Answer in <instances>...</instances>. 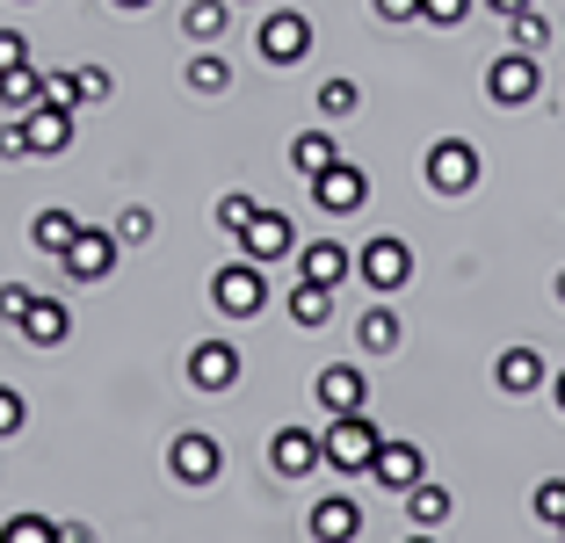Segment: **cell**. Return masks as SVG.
<instances>
[{
	"instance_id": "cell-1",
	"label": "cell",
	"mask_w": 565,
	"mask_h": 543,
	"mask_svg": "<svg viewBox=\"0 0 565 543\" xmlns=\"http://www.w3.org/2000/svg\"><path fill=\"white\" fill-rule=\"evenodd\" d=\"M211 305L225 319H254L268 305V268L262 262H225V268H211Z\"/></svg>"
},
{
	"instance_id": "cell-2",
	"label": "cell",
	"mask_w": 565,
	"mask_h": 543,
	"mask_svg": "<svg viewBox=\"0 0 565 543\" xmlns=\"http://www.w3.org/2000/svg\"><path fill=\"white\" fill-rule=\"evenodd\" d=\"M536 87H544V73H536V51H500L493 66H486V95H493V109H530Z\"/></svg>"
},
{
	"instance_id": "cell-3",
	"label": "cell",
	"mask_w": 565,
	"mask_h": 543,
	"mask_svg": "<svg viewBox=\"0 0 565 543\" xmlns=\"http://www.w3.org/2000/svg\"><path fill=\"white\" fill-rule=\"evenodd\" d=\"M355 276H363L377 297L406 290V283H414V247L392 239V232H377V239H363V254H355Z\"/></svg>"
},
{
	"instance_id": "cell-4",
	"label": "cell",
	"mask_w": 565,
	"mask_h": 543,
	"mask_svg": "<svg viewBox=\"0 0 565 543\" xmlns=\"http://www.w3.org/2000/svg\"><path fill=\"white\" fill-rule=\"evenodd\" d=\"M420 174H428L435 196H465L471 181H479V146H471V138H435L428 160H420Z\"/></svg>"
},
{
	"instance_id": "cell-5",
	"label": "cell",
	"mask_w": 565,
	"mask_h": 543,
	"mask_svg": "<svg viewBox=\"0 0 565 543\" xmlns=\"http://www.w3.org/2000/svg\"><path fill=\"white\" fill-rule=\"evenodd\" d=\"M254 51H262L268 66H298L305 51H312V22H305L298 8H268L262 30H254Z\"/></svg>"
},
{
	"instance_id": "cell-6",
	"label": "cell",
	"mask_w": 565,
	"mask_h": 543,
	"mask_svg": "<svg viewBox=\"0 0 565 543\" xmlns=\"http://www.w3.org/2000/svg\"><path fill=\"white\" fill-rule=\"evenodd\" d=\"M167 471L182 478V486H217V478H225V443H217V435H203V428L174 435V449H167Z\"/></svg>"
},
{
	"instance_id": "cell-7",
	"label": "cell",
	"mask_w": 565,
	"mask_h": 543,
	"mask_svg": "<svg viewBox=\"0 0 565 543\" xmlns=\"http://www.w3.org/2000/svg\"><path fill=\"white\" fill-rule=\"evenodd\" d=\"M377 443H384V435L370 428L363 413H333V428H327V464H333V471H370Z\"/></svg>"
},
{
	"instance_id": "cell-8",
	"label": "cell",
	"mask_w": 565,
	"mask_h": 543,
	"mask_svg": "<svg viewBox=\"0 0 565 543\" xmlns=\"http://www.w3.org/2000/svg\"><path fill=\"white\" fill-rule=\"evenodd\" d=\"M117 254H124V239H117V232L81 225V232H73V247L58 254V262H66V276H73V283H102L109 268H117Z\"/></svg>"
},
{
	"instance_id": "cell-9",
	"label": "cell",
	"mask_w": 565,
	"mask_h": 543,
	"mask_svg": "<svg viewBox=\"0 0 565 543\" xmlns=\"http://www.w3.org/2000/svg\"><path fill=\"white\" fill-rule=\"evenodd\" d=\"M363 196H370V174H363V167H349V160H333V167H319V174H312V203L327 217L363 211Z\"/></svg>"
},
{
	"instance_id": "cell-10",
	"label": "cell",
	"mask_w": 565,
	"mask_h": 543,
	"mask_svg": "<svg viewBox=\"0 0 565 543\" xmlns=\"http://www.w3.org/2000/svg\"><path fill=\"white\" fill-rule=\"evenodd\" d=\"M268 464H276V478H312L319 464H327V435L276 428V435H268Z\"/></svg>"
},
{
	"instance_id": "cell-11",
	"label": "cell",
	"mask_w": 565,
	"mask_h": 543,
	"mask_svg": "<svg viewBox=\"0 0 565 543\" xmlns=\"http://www.w3.org/2000/svg\"><path fill=\"white\" fill-rule=\"evenodd\" d=\"M239 247H247V262H290V254H298V225H290V217L282 211H254L247 217V232H239Z\"/></svg>"
},
{
	"instance_id": "cell-12",
	"label": "cell",
	"mask_w": 565,
	"mask_h": 543,
	"mask_svg": "<svg viewBox=\"0 0 565 543\" xmlns=\"http://www.w3.org/2000/svg\"><path fill=\"white\" fill-rule=\"evenodd\" d=\"M370 478H377L384 493H414L420 478H428V457H420V443H377V457H370Z\"/></svg>"
},
{
	"instance_id": "cell-13",
	"label": "cell",
	"mask_w": 565,
	"mask_h": 543,
	"mask_svg": "<svg viewBox=\"0 0 565 543\" xmlns=\"http://www.w3.org/2000/svg\"><path fill=\"white\" fill-rule=\"evenodd\" d=\"M189 384H196V392H233L239 384V348L233 341H196L189 348Z\"/></svg>"
},
{
	"instance_id": "cell-14",
	"label": "cell",
	"mask_w": 565,
	"mask_h": 543,
	"mask_svg": "<svg viewBox=\"0 0 565 543\" xmlns=\"http://www.w3.org/2000/svg\"><path fill=\"white\" fill-rule=\"evenodd\" d=\"M22 138H30V160H51V152H66V146H73V109H51V102L22 109Z\"/></svg>"
},
{
	"instance_id": "cell-15",
	"label": "cell",
	"mask_w": 565,
	"mask_h": 543,
	"mask_svg": "<svg viewBox=\"0 0 565 543\" xmlns=\"http://www.w3.org/2000/svg\"><path fill=\"white\" fill-rule=\"evenodd\" d=\"M305 529H312V543H355V536H363V508H355L349 493H333V500H312V514H305Z\"/></svg>"
},
{
	"instance_id": "cell-16",
	"label": "cell",
	"mask_w": 565,
	"mask_h": 543,
	"mask_svg": "<svg viewBox=\"0 0 565 543\" xmlns=\"http://www.w3.org/2000/svg\"><path fill=\"white\" fill-rule=\"evenodd\" d=\"M312 392H319V406H327V413H363L370 384H363V370H355V362H327V370L312 377Z\"/></svg>"
},
{
	"instance_id": "cell-17",
	"label": "cell",
	"mask_w": 565,
	"mask_h": 543,
	"mask_svg": "<svg viewBox=\"0 0 565 543\" xmlns=\"http://www.w3.org/2000/svg\"><path fill=\"white\" fill-rule=\"evenodd\" d=\"M544 355H536V348H500V362H493V384L508 398H530V392H544Z\"/></svg>"
},
{
	"instance_id": "cell-18",
	"label": "cell",
	"mask_w": 565,
	"mask_h": 543,
	"mask_svg": "<svg viewBox=\"0 0 565 543\" xmlns=\"http://www.w3.org/2000/svg\"><path fill=\"white\" fill-rule=\"evenodd\" d=\"M66 333H73V312H66V297H44V290H36V305L22 312V341H30V348H58Z\"/></svg>"
},
{
	"instance_id": "cell-19",
	"label": "cell",
	"mask_w": 565,
	"mask_h": 543,
	"mask_svg": "<svg viewBox=\"0 0 565 543\" xmlns=\"http://www.w3.org/2000/svg\"><path fill=\"white\" fill-rule=\"evenodd\" d=\"M349 268H355V254L341 247V239H312V247H298V276L305 283H349Z\"/></svg>"
},
{
	"instance_id": "cell-20",
	"label": "cell",
	"mask_w": 565,
	"mask_h": 543,
	"mask_svg": "<svg viewBox=\"0 0 565 543\" xmlns=\"http://www.w3.org/2000/svg\"><path fill=\"white\" fill-rule=\"evenodd\" d=\"M282 312H290V327H327V319H333V290H327V283H305V276H298Z\"/></svg>"
},
{
	"instance_id": "cell-21",
	"label": "cell",
	"mask_w": 565,
	"mask_h": 543,
	"mask_svg": "<svg viewBox=\"0 0 565 543\" xmlns=\"http://www.w3.org/2000/svg\"><path fill=\"white\" fill-rule=\"evenodd\" d=\"M73 232H81V217L51 203V211L30 217V247H36V254H66V247H73Z\"/></svg>"
},
{
	"instance_id": "cell-22",
	"label": "cell",
	"mask_w": 565,
	"mask_h": 543,
	"mask_svg": "<svg viewBox=\"0 0 565 543\" xmlns=\"http://www.w3.org/2000/svg\"><path fill=\"white\" fill-rule=\"evenodd\" d=\"M449 514H457V500H449V486H428V478H420L414 493H406V522H414V529H443Z\"/></svg>"
},
{
	"instance_id": "cell-23",
	"label": "cell",
	"mask_w": 565,
	"mask_h": 543,
	"mask_svg": "<svg viewBox=\"0 0 565 543\" xmlns=\"http://www.w3.org/2000/svg\"><path fill=\"white\" fill-rule=\"evenodd\" d=\"M182 30L196 36V44H217V36L233 30V0H189V8H182Z\"/></svg>"
},
{
	"instance_id": "cell-24",
	"label": "cell",
	"mask_w": 565,
	"mask_h": 543,
	"mask_svg": "<svg viewBox=\"0 0 565 543\" xmlns=\"http://www.w3.org/2000/svg\"><path fill=\"white\" fill-rule=\"evenodd\" d=\"M399 341H406V333H399V312H392V305L363 312V327H355V348H363V355H392Z\"/></svg>"
},
{
	"instance_id": "cell-25",
	"label": "cell",
	"mask_w": 565,
	"mask_h": 543,
	"mask_svg": "<svg viewBox=\"0 0 565 543\" xmlns=\"http://www.w3.org/2000/svg\"><path fill=\"white\" fill-rule=\"evenodd\" d=\"M333 160H341V146H333V131H298V138H290V167H298L305 181H312L319 167H333Z\"/></svg>"
},
{
	"instance_id": "cell-26",
	"label": "cell",
	"mask_w": 565,
	"mask_h": 543,
	"mask_svg": "<svg viewBox=\"0 0 565 543\" xmlns=\"http://www.w3.org/2000/svg\"><path fill=\"white\" fill-rule=\"evenodd\" d=\"M36 87H44L36 58H30V66H8V73H0V109H36Z\"/></svg>"
},
{
	"instance_id": "cell-27",
	"label": "cell",
	"mask_w": 565,
	"mask_h": 543,
	"mask_svg": "<svg viewBox=\"0 0 565 543\" xmlns=\"http://www.w3.org/2000/svg\"><path fill=\"white\" fill-rule=\"evenodd\" d=\"M189 87H196V95H225V87H233V66H225V58L203 44L196 58H189Z\"/></svg>"
},
{
	"instance_id": "cell-28",
	"label": "cell",
	"mask_w": 565,
	"mask_h": 543,
	"mask_svg": "<svg viewBox=\"0 0 565 543\" xmlns=\"http://www.w3.org/2000/svg\"><path fill=\"white\" fill-rule=\"evenodd\" d=\"M0 543H66V536H58L51 514H8V522H0Z\"/></svg>"
},
{
	"instance_id": "cell-29",
	"label": "cell",
	"mask_w": 565,
	"mask_h": 543,
	"mask_svg": "<svg viewBox=\"0 0 565 543\" xmlns=\"http://www.w3.org/2000/svg\"><path fill=\"white\" fill-rule=\"evenodd\" d=\"M355 102H363V87H355V81H341V73H333V81H319V109H327V124L355 116Z\"/></svg>"
},
{
	"instance_id": "cell-30",
	"label": "cell",
	"mask_w": 565,
	"mask_h": 543,
	"mask_svg": "<svg viewBox=\"0 0 565 543\" xmlns=\"http://www.w3.org/2000/svg\"><path fill=\"white\" fill-rule=\"evenodd\" d=\"M508 44H515V51H544L551 44V22L536 15V8H522V15H508Z\"/></svg>"
},
{
	"instance_id": "cell-31",
	"label": "cell",
	"mask_w": 565,
	"mask_h": 543,
	"mask_svg": "<svg viewBox=\"0 0 565 543\" xmlns=\"http://www.w3.org/2000/svg\"><path fill=\"white\" fill-rule=\"evenodd\" d=\"M254 211H262V203H254V196H217V211H211V217H217V232H233V239H239Z\"/></svg>"
},
{
	"instance_id": "cell-32",
	"label": "cell",
	"mask_w": 565,
	"mask_h": 543,
	"mask_svg": "<svg viewBox=\"0 0 565 543\" xmlns=\"http://www.w3.org/2000/svg\"><path fill=\"white\" fill-rule=\"evenodd\" d=\"M530 508H536V522H551V529H558V522H565V478H544Z\"/></svg>"
},
{
	"instance_id": "cell-33",
	"label": "cell",
	"mask_w": 565,
	"mask_h": 543,
	"mask_svg": "<svg viewBox=\"0 0 565 543\" xmlns=\"http://www.w3.org/2000/svg\"><path fill=\"white\" fill-rule=\"evenodd\" d=\"M471 8H479V0H420V22H435V30H457Z\"/></svg>"
},
{
	"instance_id": "cell-34",
	"label": "cell",
	"mask_w": 565,
	"mask_h": 543,
	"mask_svg": "<svg viewBox=\"0 0 565 543\" xmlns=\"http://www.w3.org/2000/svg\"><path fill=\"white\" fill-rule=\"evenodd\" d=\"M36 102H51V109H81V87H73V73H44Z\"/></svg>"
},
{
	"instance_id": "cell-35",
	"label": "cell",
	"mask_w": 565,
	"mask_h": 543,
	"mask_svg": "<svg viewBox=\"0 0 565 543\" xmlns=\"http://www.w3.org/2000/svg\"><path fill=\"white\" fill-rule=\"evenodd\" d=\"M30 305H36L30 283H0V319H8V327H22V312H30Z\"/></svg>"
},
{
	"instance_id": "cell-36",
	"label": "cell",
	"mask_w": 565,
	"mask_h": 543,
	"mask_svg": "<svg viewBox=\"0 0 565 543\" xmlns=\"http://www.w3.org/2000/svg\"><path fill=\"white\" fill-rule=\"evenodd\" d=\"M73 87H81V109L109 102V66H81V73H73Z\"/></svg>"
},
{
	"instance_id": "cell-37",
	"label": "cell",
	"mask_w": 565,
	"mask_h": 543,
	"mask_svg": "<svg viewBox=\"0 0 565 543\" xmlns=\"http://www.w3.org/2000/svg\"><path fill=\"white\" fill-rule=\"evenodd\" d=\"M22 420H30L22 392H15V384H0V435H22Z\"/></svg>"
},
{
	"instance_id": "cell-38",
	"label": "cell",
	"mask_w": 565,
	"mask_h": 543,
	"mask_svg": "<svg viewBox=\"0 0 565 543\" xmlns=\"http://www.w3.org/2000/svg\"><path fill=\"white\" fill-rule=\"evenodd\" d=\"M117 239H124V247H146V239H152V211H124L117 217Z\"/></svg>"
},
{
	"instance_id": "cell-39",
	"label": "cell",
	"mask_w": 565,
	"mask_h": 543,
	"mask_svg": "<svg viewBox=\"0 0 565 543\" xmlns=\"http://www.w3.org/2000/svg\"><path fill=\"white\" fill-rule=\"evenodd\" d=\"M8 66H30V36L22 30H0V73Z\"/></svg>"
},
{
	"instance_id": "cell-40",
	"label": "cell",
	"mask_w": 565,
	"mask_h": 543,
	"mask_svg": "<svg viewBox=\"0 0 565 543\" xmlns=\"http://www.w3.org/2000/svg\"><path fill=\"white\" fill-rule=\"evenodd\" d=\"M377 22H420V0H370Z\"/></svg>"
},
{
	"instance_id": "cell-41",
	"label": "cell",
	"mask_w": 565,
	"mask_h": 543,
	"mask_svg": "<svg viewBox=\"0 0 565 543\" xmlns=\"http://www.w3.org/2000/svg\"><path fill=\"white\" fill-rule=\"evenodd\" d=\"M0 160H30V138H22V124H0Z\"/></svg>"
},
{
	"instance_id": "cell-42",
	"label": "cell",
	"mask_w": 565,
	"mask_h": 543,
	"mask_svg": "<svg viewBox=\"0 0 565 543\" xmlns=\"http://www.w3.org/2000/svg\"><path fill=\"white\" fill-rule=\"evenodd\" d=\"M479 8H486V15H500V22H508V15H522L530 0H479Z\"/></svg>"
},
{
	"instance_id": "cell-43",
	"label": "cell",
	"mask_w": 565,
	"mask_h": 543,
	"mask_svg": "<svg viewBox=\"0 0 565 543\" xmlns=\"http://www.w3.org/2000/svg\"><path fill=\"white\" fill-rule=\"evenodd\" d=\"M58 536H66V543H95V529H87V522H58Z\"/></svg>"
},
{
	"instance_id": "cell-44",
	"label": "cell",
	"mask_w": 565,
	"mask_h": 543,
	"mask_svg": "<svg viewBox=\"0 0 565 543\" xmlns=\"http://www.w3.org/2000/svg\"><path fill=\"white\" fill-rule=\"evenodd\" d=\"M109 8H124V15H146L152 0H109Z\"/></svg>"
},
{
	"instance_id": "cell-45",
	"label": "cell",
	"mask_w": 565,
	"mask_h": 543,
	"mask_svg": "<svg viewBox=\"0 0 565 543\" xmlns=\"http://www.w3.org/2000/svg\"><path fill=\"white\" fill-rule=\"evenodd\" d=\"M406 543H435V529H414V536H406Z\"/></svg>"
},
{
	"instance_id": "cell-46",
	"label": "cell",
	"mask_w": 565,
	"mask_h": 543,
	"mask_svg": "<svg viewBox=\"0 0 565 543\" xmlns=\"http://www.w3.org/2000/svg\"><path fill=\"white\" fill-rule=\"evenodd\" d=\"M558 413H565V370H558Z\"/></svg>"
},
{
	"instance_id": "cell-47",
	"label": "cell",
	"mask_w": 565,
	"mask_h": 543,
	"mask_svg": "<svg viewBox=\"0 0 565 543\" xmlns=\"http://www.w3.org/2000/svg\"><path fill=\"white\" fill-rule=\"evenodd\" d=\"M558 297H565V268H558Z\"/></svg>"
},
{
	"instance_id": "cell-48",
	"label": "cell",
	"mask_w": 565,
	"mask_h": 543,
	"mask_svg": "<svg viewBox=\"0 0 565 543\" xmlns=\"http://www.w3.org/2000/svg\"><path fill=\"white\" fill-rule=\"evenodd\" d=\"M558 536H565V522H558Z\"/></svg>"
},
{
	"instance_id": "cell-49",
	"label": "cell",
	"mask_w": 565,
	"mask_h": 543,
	"mask_svg": "<svg viewBox=\"0 0 565 543\" xmlns=\"http://www.w3.org/2000/svg\"><path fill=\"white\" fill-rule=\"evenodd\" d=\"M233 8H239V0H233Z\"/></svg>"
}]
</instances>
